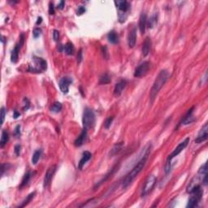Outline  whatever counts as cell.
<instances>
[{"label":"cell","instance_id":"obj_1","mask_svg":"<svg viewBox=\"0 0 208 208\" xmlns=\"http://www.w3.org/2000/svg\"><path fill=\"white\" fill-rule=\"evenodd\" d=\"M150 151H148V152H146L143 156L141 158L139 161L137 162L136 165L133 167V168L130 171L127 176L124 177L123 181V183H122V186L123 188H126L128 187L129 185L131 184V182L133 181V180L135 179L136 176L139 174L141 171L144 168V167L146 165V161H147V159H148V156L150 155Z\"/></svg>","mask_w":208,"mask_h":208},{"label":"cell","instance_id":"obj_2","mask_svg":"<svg viewBox=\"0 0 208 208\" xmlns=\"http://www.w3.org/2000/svg\"><path fill=\"white\" fill-rule=\"evenodd\" d=\"M169 77H170V74H169V72L167 70L160 71L159 75L157 76L154 84H153L151 90H150V103H153L154 100L155 99L157 94H159V90L164 85V84L166 83V81H168Z\"/></svg>","mask_w":208,"mask_h":208},{"label":"cell","instance_id":"obj_3","mask_svg":"<svg viewBox=\"0 0 208 208\" xmlns=\"http://www.w3.org/2000/svg\"><path fill=\"white\" fill-rule=\"evenodd\" d=\"M115 4L116 7L119 9V20L120 22H124L127 17V12L129 10V4L127 1H115Z\"/></svg>","mask_w":208,"mask_h":208},{"label":"cell","instance_id":"obj_4","mask_svg":"<svg viewBox=\"0 0 208 208\" xmlns=\"http://www.w3.org/2000/svg\"><path fill=\"white\" fill-rule=\"evenodd\" d=\"M83 126L84 129H90L94 125L95 123V116L93 110L90 108H85L84 113H83V118H82Z\"/></svg>","mask_w":208,"mask_h":208},{"label":"cell","instance_id":"obj_5","mask_svg":"<svg viewBox=\"0 0 208 208\" xmlns=\"http://www.w3.org/2000/svg\"><path fill=\"white\" fill-rule=\"evenodd\" d=\"M33 61H34L35 66H33V67L29 66V72H41L42 71L46 70L47 65H46V62L45 59H43L42 58H38V57H34Z\"/></svg>","mask_w":208,"mask_h":208},{"label":"cell","instance_id":"obj_6","mask_svg":"<svg viewBox=\"0 0 208 208\" xmlns=\"http://www.w3.org/2000/svg\"><path fill=\"white\" fill-rule=\"evenodd\" d=\"M157 181V178L154 175L150 176L147 178V180L144 184V186L142 189V197H146V195H148L151 192L153 188L155 187V185Z\"/></svg>","mask_w":208,"mask_h":208},{"label":"cell","instance_id":"obj_7","mask_svg":"<svg viewBox=\"0 0 208 208\" xmlns=\"http://www.w3.org/2000/svg\"><path fill=\"white\" fill-rule=\"evenodd\" d=\"M188 142H189V138L187 137V138H185V141H183L182 142L180 143L178 146H177V147L173 150V152H172V154L168 156V160H167V161H172V159H173V158H175L176 156L178 155L181 152L182 150L185 149L186 146H188Z\"/></svg>","mask_w":208,"mask_h":208},{"label":"cell","instance_id":"obj_8","mask_svg":"<svg viewBox=\"0 0 208 208\" xmlns=\"http://www.w3.org/2000/svg\"><path fill=\"white\" fill-rule=\"evenodd\" d=\"M55 172H56V166L55 165L51 166L47 169V171H46L45 174V176H44V181H43V187L44 188H46L51 184V181L52 178L55 175Z\"/></svg>","mask_w":208,"mask_h":208},{"label":"cell","instance_id":"obj_9","mask_svg":"<svg viewBox=\"0 0 208 208\" xmlns=\"http://www.w3.org/2000/svg\"><path fill=\"white\" fill-rule=\"evenodd\" d=\"M150 68V63L148 61L143 62L141 64L136 68V70L134 72V77H141L146 74L148 72Z\"/></svg>","mask_w":208,"mask_h":208},{"label":"cell","instance_id":"obj_10","mask_svg":"<svg viewBox=\"0 0 208 208\" xmlns=\"http://www.w3.org/2000/svg\"><path fill=\"white\" fill-rule=\"evenodd\" d=\"M72 83V79L69 77H64L59 81V88L63 94H68L69 90V85Z\"/></svg>","mask_w":208,"mask_h":208},{"label":"cell","instance_id":"obj_11","mask_svg":"<svg viewBox=\"0 0 208 208\" xmlns=\"http://www.w3.org/2000/svg\"><path fill=\"white\" fill-rule=\"evenodd\" d=\"M207 136H208V125H207V124H205L204 126L202 127V128L201 129L200 132H199V133L198 134V136L195 138L194 142L196 143H198V144L203 142L204 141H206V140L207 139Z\"/></svg>","mask_w":208,"mask_h":208},{"label":"cell","instance_id":"obj_12","mask_svg":"<svg viewBox=\"0 0 208 208\" xmlns=\"http://www.w3.org/2000/svg\"><path fill=\"white\" fill-rule=\"evenodd\" d=\"M127 85V81L126 80H121L115 86L114 89V94L115 96H120V94H122V92L124 90V88L126 87Z\"/></svg>","mask_w":208,"mask_h":208},{"label":"cell","instance_id":"obj_13","mask_svg":"<svg viewBox=\"0 0 208 208\" xmlns=\"http://www.w3.org/2000/svg\"><path fill=\"white\" fill-rule=\"evenodd\" d=\"M136 28H133L131 31L129 32V38H128V43L129 46L130 48L134 47V46L136 44Z\"/></svg>","mask_w":208,"mask_h":208},{"label":"cell","instance_id":"obj_14","mask_svg":"<svg viewBox=\"0 0 208 208\" xmlns=\"http://www.w3.org/2000/svg\"><path fill=\"white\" fill-rule=\"evenodd\" d=\"M86 136H87V129H84L82 130L81 135L78 136L77 139L75 140V142H74L75 146L79 147V146H82V145L84 144L85 139H86Z\"/></svg>","mask_w":208,"mask_h":208},{"label":"cell","instance_id":"obj_15","mask_svg":"<svg viewBox=\"0 0 208 208\" xmlns=\"http://www.w3.org/2000/svg\"><path fill=\"white\" fill-rule=\"evenodd\" d=\"M146 25H147V18H146V13L142 12L139 18V29L141 31V33L143 34L146 31Z\"/></svg>","mask_w":208,"mask_h":208},{"label":"cell","instance_id":"obj_16","mask_svg":"<svg viewBox=\"0 0 208 208\" xmlns=\"http://www.w3.org/2000/svg\"><path fill=\"white\" fill-rule=\"evenodd\" d=\"M150 47H151V41L149 37H147L145 39V41L143 42L142 45V55L143 56H146L148 55L150 51Z\"/></svg>","mask_w":208,"mask_h":208},{"label":"cell","instance_id":"obj_17","mask_svg":"<svg viewBox=\"0 0 208 208\" xmlns=\"http://www.w3.org/2000/svg\"><path fill=\"white\" fill-rule=\"evenodd\" d=\"M91 156H92V155H91L90 152H89V151H84V152L83 153L82 158H81V159L80 160V162H79V164H78V168L82 169L83 166L86 163V162H88V161L90 159Z\"/></svg>","mask_w":208,"mask_h":208},{"label":"cell","instance_id":"obj_18","mask_svg":"<svg viewBox=\"0 0 208 208\" xmlns=\"http://www.w3.org/2000/svg\"><path fill=\"white\" fill-rule=\"evenodd\" d=\"M21 48V46L19 44H16V46L14 47L13 51H12V55H11V60L12 63H16L18 60V57H19V52Z\"/></svg>","mask_w":208,"mask_h":208},{"label":"cell","instance_id":"obj_19","mask_svg":"<svg viewBox=\"0 0 208 208\" xmlns=\"http://www.w3.org/2000/svg\"><path fill=\"white\" fill-rule=\"evenodd\" d=\"M107 39L108 41L112 43V44H116L119 42V37H118V34L115 31H110L108 35H107Z\"/></svg>","mask_w":208,"mask_h":208},{"label":"cell","instance_id":"obj_20","mask_svg":"<svg viewBox=\"0 0 208 208\" xmlns=\"http://www.w3.org/2000/svg\"><path fill=\"white\" fill-rule=\"evenodd\" d=\"M64 52L68 55H72L74 54V46L72 42H68L66 43L65 46H64Z\"/></svg>","mask_w":208,"mask_h":208},{"label":"cell","instance_id":"obj_21","mask_svg":"<svg viewBox=\"0 0 208 208\" xmlns=\"http://www.w3.org/2000/svg\"><path fill=\"white\" fill-rule=\"evenodd\" d=\"M9 140V135L8 133L6 132V130H3L2 132V136H1V140H0V146L3 148L4 147V146L6 145L7 142Z\"/></svg>","mask_w":208,"mask_h":208},{"label":"cell","instance_id":"obj_22","mask_svg":"<svg viewBox=\"0 0 208 208\" xmlns=\"http://www.w3.org/2000/svg\"><path fill=\"white\" fill-rule=\"evenodd\" d=\"M157 23H158V16L155 14L149 19L148 22H147V25H148L150 29H153V28L155 27Z\"/></svg>","mask_w":208,"mask_h":208},{"label":"cell","instance_id":"obj_23","mask_svg":"<svg viewBox=\"0 0 208 208\" xmlns=\"http://www.w3.org/2000/svg\"><path fill=\"white\" fill-rule=\"evenodd\" d=\"M35 194H36V193L35 192H32V193H31V194H29L28 196H27V198L24 200V201L22 202V203L19 206V207H25L26 205H28L29 203V202L31 201L32 200V198H34V196H35Z\"/></svg>","mask_w":208,"mask_h":208},{"label":"cell","instance_id":"obj_24","mask_svg":"<svg viewBox=\"0 0 208 208\" xmlns=\"http://www.w3.org/2000/svg\"><path fill=\"white\" fill-rule=\"evenodd\" d=\"M30 177H31V174H30V172H27L25 175L24 176V177H23L22 179V181H21V184H20V189L28 185L29 180H30Z\"/></svg>","mask_w":208,"mask_h":208},{"label":"cell","instance_id":"obj_25","mask_svg":"<svg viewBox=\"0 0 208 208\" xmlns=\"http://www.w3.org/2000/svg\"><path fill=\"white\" fill-rule=\"evenodd\" d=\"M41 155H42V150H36L33 155L32 157V164H37V162H38V160L41 158Z\"/></svg>","mask_w":208,"mask_h":208},{"label":"cell","instance_id":"obj_26","mask_svg":"<svg viewBox=\"0 0 208 208\" xmlns=\"http://www.w3.org/2000/svg\"><path fill=\"white\" fill-rule=\"evenodd\" d=\"M62 110V104L58 102H55V103L52 105V107H51V110L52 112L55 113H58Z\"/></svg>","mask_w":208,"mask_h":208},{"label":"cell","instance_id":"obj_27","mask_svg":"<svg viewBox=\"0 0 208 208\" xmlns=\"http://www.w3.org/2000/svg\"><path fill=\"white\" fill-rule=\"evenodd\" d=\"M110 77H109V75L107 73H105L103 74L102 77H100V80H99V84H106L110 83Z\"/></svg>","mask_w":208,"mask_h":208},{"label":"cell","instance_id":"obj_28","mask_svg":"<svg viewBox=\"0 0 208 208\" xmlns=\"http://www.w3.org/2000/svg\"><path fill=\"white\" fill-rule=\"evenodd\" d=\"M113 120H114L113 116L108 117L107 120H106V121H105V123H104V127H105L106 129H109L110 125H111V123H112Z\"/></svg>","mask_w":208,"mask_h":208},{"label":"cell","instance_id":"obj_29","mask_svg":"<svg viewBox=\"0 0 208 208\" xmlns=\"http://www.w3.org/2000/svg\"><path fill=\"white\" fill-rule=\"evenodd\" d=\"M121 146H122V144H121V143H120V144H118L116 146H115V147H114L113 149L111 150V155H116L117 153L119 152L120 150V149H121Z\"/></svg>","mask_w":208,"mask_h":208},{"label":"cell","instance_id":"obj_30","mask_svg":"<svg viewBox=\"0 0 208 208\" xmlns=\"http://www.w3.org/2000/svg\"><path fill=\"white\" fill-rule=\"evenodd\" d=\"M29 107H30V102L27 98H24V107H23V109L25 110H27L29 108Z\"/></svg>","mask_w":208,"mask_h":208},{"label":"cell","instance_id":"obj_31","mask_svg":"<svg viewBox=\"0 0 208 208\" xmlns=\"http://www.w3.org/2000/svg\"><path fill=\"white\" fill-rule=\"evenodd\" d=\"M41 32H42V30L39 29V28H36V29H33V32H32V34H33V37H34V38H38L39 36L41 35Z\"/></svg>","mask_w":208,"mask_h":208},{"label":"cell","instance_id":"obj_32","mask_svg":"<svg viewBox=\"0 0 208 208\" xmlns=\"http://www.w3.org/2000/svg\"><path fill=\"white\" fill-rule=\"evenodd\" d=\"M5 116H6V110L4 107L1 108V124L3 125V122H4V119H5Z\"/></svg>","mask_w":208,"mask_h":208},{"label":"cell","instance_id":"obj_33","mask_svg":"<svg viewBox=\"0 0 208 208\" xmlns=\"http://www.w3.org/2000/svg\"><path fill=\"white\" fill-rule=\"evenodd\" d=\"M49 13H50V15L55 14V7H54V4L51 2L49 4Z\"/></svg>","mask_w":208,"mask_h":208},{"label":"cell","instance_id":"obj_34","mask_svg":"<svg viewBox=\"0 0 208 208\" xmlns=\"http://www.w3.org/2000/svg\"><path fill=\"white\" fill-rule=\"evenodd\" d=\"M53 38L55 41H58V38H59V32H58V30L55 29L53 31Z\"/></svg>","mask_w":208,"mask_h":208},{"label":"cell","instance_id":"obj_35","mask_svg":"<svg viewBox=\"0 0 208 208\" xmlns=\"http://www.w3.org/2000/svg\"><path fill=\"white\" fill-rule=\"evenodd\" d=\"M14 134H15V136L16 137H19L20 136V125L16 126V128L15 129V131H14Z\"/></svg>","mask_w":208,"mask_h":208},{"label":"cell","instance_id":"obj_36","mask_svg":"<svg viewBox=\"0 0 208 208\" xmlns=\"http://www.w3.org/2000/svg\"><path fill=\"white\" fill-rule=\"evenodd\" d=\"M84 12H85V8L84 6H79L77 10V15H82L83 13H84Z\"/></svg>","mask_w":208,"mask_h":208},{"label":"cell","instance_id":"obj_37","mask_svg":"<svg viewBox=\"0 0 208 208\" xmlns=\"http://www.w3.org/2000/svg\"><path fill=\"white\" fill-rule=\"evenodd\" d=\"M102 51H103V54L104 58H108V55H107V49L106 46H103V47H102Z\"/></svg>","mask_w":208,"mask_h":208},{"label":"cell","instance_id":"obj_38","mask_svg":"<svg viewBox=\"0 0 208 208\" xmlns=\"http://www.w3.org/2000/svg\"><path fill=\"white\" fill-rule=\"evenodd\" d=\"M20 145H16V146H15V153H16V155L17 156L20 155Z\"/></svg>","mask_w":208,"mask_h":208},{"label":"cell","instance_id":"obj_39","mask_svg":"<svg viewBox=\"0 0 208 208\" xmlns=\"http://www.w3.org/2000/svg\"><path fill=\"white\" fill-rule=\"evenodd\" d=\"M82 60V50H80L77 54V62L78 63H81Z\"/></svg>","mask_w":208,"mask_h":208},{"label":"cell","instance_id":"obj_40","mask_svg":"<svg viewBox=\"0 0 208 208\" xmlns=\"http://www.w3.org/2000/svg\"><path fill=\"white\" fill-rule=\"evenodd\" d=\"M64 4H65L64 1H61V2L59 3V4L58 5V7L59 8V9H63V8H64Z\"/></svg>","mask_w":208,"mask_h":208},{"label":"cell","instance_id":"obj_41","mask_svg":"<svg viewBox=\"0 0 208 208\" xmlns=\"http://www.w3.org/2000/svg\"><path fill=\"white\" fill-rule=\"evenodd\" d=\"M20 116V114L18 113V112H17L16 110H15V111H14V115H13V117H14L15 119H17V118H18V117H19Z\"/></svg>","mask_w":208,"mask_h":208},{"label":"cell","instance_id":"obj_42","mask_svg":"<svg viewBox=\"0 0 208 208\" xmlns=\"http://www.w3.org/2000/svg\"><path fill=\"white\" fill-rule=\"evenodd\" d=\"M42 17H38V21H37V23H36V24H37V25L41 24V23H42Z\"/></svg>","mask_w":208,"mask_h":208}]
</instances>
